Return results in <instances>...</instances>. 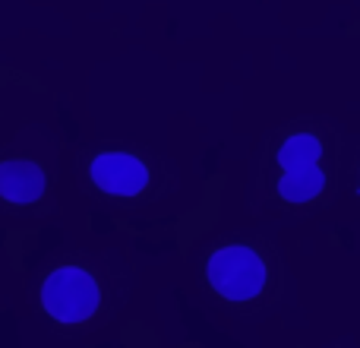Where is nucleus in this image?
Listing matches in <instances>:
<instances>
[{
	"label": "nucleus",
	"mask_w": 360,
	"mask_h": 348,
	"mask_svg": "<svg viewBox=\"0 0 360 348\" xmlns=\"http://www.w3.org/2000/svg\"><path fill=\"white\" fill-rule=\"evenodd\" d=\"M323 187H326V174L319 171V165L285 171V178L278 180V193L288 199V203H307V199L319 197Z\"/></svg>",
	"instance_id": "obj_5"
},
{
	"label": "nucleus",
	"mask_w": 360,
	"mask_h": 348,
	"mask_svg": "<svg viewBox=\"0 0 360 348\" xmlns=\"http://www.w3.org/2000/svg\"><path fill=\"white\" fill-rule=\"evenodd\" d=\"M319 156H323V146H319V139L310 137V133H294V137L278 149V162L285 171L319 165Z\"/></svg>",
	"instance_id": "obj_6"
},
{
	"label": "nucleus",
	"mask_w": 360,
	"mask_h": 348,
	"mask_svg": "<svg viewBox=\"0 0 360 348\" xmlns=\"http://www.w3.org/2000/svg\"><path fill=\"white\" fill-rule=\"evenodd\" d=\"M44 187H48V178L29 159H13L0 165V197L6 203L29 206L44 197Z\"/></svg>",
	"instance_id": "obj_4"
},
{
	"label": "nucleus",
	"mask_w": 360,
	"mask_h": 348,
	"mask_svg": "<svg viewBox=\"0 0 360 348\" xmlns=\"http://www.w3.org/2000/svg\"><path fill=\"white\" fill-rule=\"evenodd\" d=\"M212 288L228 301H250L262 292L266 285V263L256 256L250 247H221L212 254L209 266H205Z\"/></svg>",
	"instance_id": "obj_2"
},
{
	"label": "nucleus",
	"mask_w": 360,
	"mask_h": 348,
	"mask_svg": "<svg viewBox=\"0 0 360 348\" xmlns=\"http://www.w3.org/2000/svg\"><path fill=\"white\" fill-rule=\"evenodd\" d=\"M89 178L111 197H139L149 187V168L130 152H101L89 165Z\"/></svg>",
	"instance_id": "obj_3"
},
{
	"label": "nucleus",
	"mask_w": 360,
	"mask_h": 348,
	"mask_svg": "<svg viewBox=\"0 0 360 348\" xmlns=\"http://www.w3.org/2000/svg\"><path fill=\"white\" fill-rule=\"evenodd\" d=\"M101 304V288L82 266H60L41 282V307L57 323H86Z\"/></svg>",
	"instance_id": "obj_1"
}]
</instances>
